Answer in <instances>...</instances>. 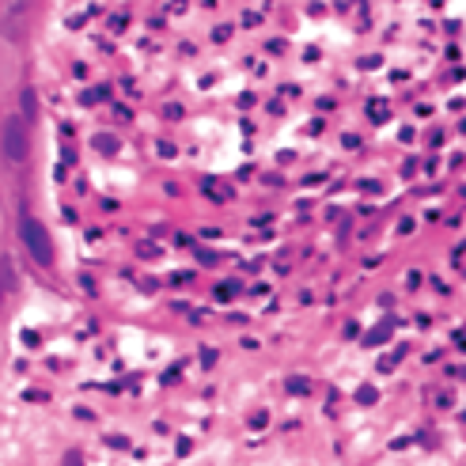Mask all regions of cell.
Masks as SVG:
<instances>
[{
  "label": "cell",
  "mask_w": 466,
  "mask_h": 466,
  "mask_svg": "<svg viewBox=\"0 0 466 466\" xmlns=\"http://www.w3.org/2000/svg\"><path fill=\"white\" fill-rule=\"evenodd\" d=\"M27 148H30V136H27V125L19 118H4L0 125V156L8 163H23L27 159Z\"/></svg>",
  "instance_id": "cell-1"
},
{
  "label": "cell",
  "mask_w": 466,
  "mask_h": 466,
  "mask_svg": "<svg viewBox=\"0 0 466 466\" xmlns=\"http://www.w3.org/2000/svg\"><path fill=\"white\" fill-rule=\"evenodd\" d=\"M19 235L23 243H27L30 258L38 262V266H53V251H50V235H46V228L35 220V216H27V220L19 224Z\"/></svg>",
  "instance_id": "cell-2"
},
{
  "label": "cell",
  "mask_w": 466,
  "mask_h": 466,
  "mask_svg": "<svg viewBox=\"0 0 466 466\" xmlns=\"http://www.w3.org/2000/svg\"><path fill=\"white\" fill-rule=\"evenodd\" d=\"M61 466H84V455H80V451H69V455H65V463H61Z\"/></svg>",
  "instance_id": "cell-3"
},
{
  "label": "cell",
  "mask_w": 466,
  "mask_h": 466,
  "mask_svg": "<svg viewBox=\"0 0 466 466\" xmlns=\"http://www.w3.org/2000/svg\"><path fill=\"white\" fill-rule=\"evenodd\" d=\"M288 391H296V395L303 391V395H307V379H288Z\"/></svg>",
  "instance_id": "cell-4"
},
{
  "label": "cell",
  "mask_w": 466,
  "mask_h": 466,
  "mask_svg": "<svg viewBox=\"0 0 466 466\" xmlns=\"http://www.w3.org/2000/svg\"><path fill=\"white\" fill-rule=\"evenodd\" d=\"M360 402H368V406H372V402H375V391L372 387H360V395H357Z\"/></svg>",
  "instance_id": "cell-5"
},
{
  "label": "cell",
  "mask_w": 466,
  "mask_h": 466,
  "mask_svg": "<svg viewBox=\"0 0 466 466\" xmlns=\"http://www.w3.org/2000/svg\"><path fill=\"white\" fill-rule=\"evenodd\" d=\"M251 429H266V413H254L251 417Z\"/></svg>",
  "instance_id": "cell-6"
}]
</instances>
